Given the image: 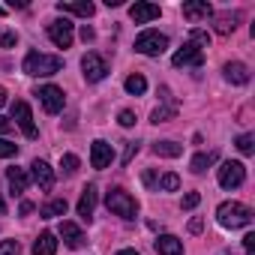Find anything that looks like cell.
<instances>
[{
    "label": "cell",
    "instance_id": "obj_2",
    "mask_svg": "<svg viewBox=\"0 0 255 255\" xmlns=\"http://www.w3.org/2000/svg\"><path fill=\"white\" fill-rule=\"evenodd\" d=\"M216 219H219L222 228H243V225L252 222V210L240 201H225V204H219Z\"/></svg>",
    "mask_w": 255,
    "mask_h": 255
},
{
    "label": "cell",
    "instance_id": "obj_34",
    "mask_svg": "<svg viewBox=\"0 0 255 255\" xmlns=\"http://www.w3.org/2000/svg\"><path fill=\"white\" fill-rule=\"evenodd\" d=\"M198 201H201V195H198V192H186L180 207H183V210H192V207H198Z\"/></svg>",
    "mask_w": 255,
    "mask_h": 255
},
{
    "label": "cell",
    "instance_id": "obj_28",
    "mask_svg": "<svg viewBox=\"0 0 255 255\" xmlns=\"http://www.w3.org/2000/svg\"><path fill=\"white\" fill-rule=\"evenodd\" d=\"M60 171H63L66 177H72V174L78 171V156H75V153H63V156H60Z\"/></svg>",
    "mask_w": 255,
    "mask_h": 255
},
{
    "label": "cell",
    "instance_id": "obj_23",
    "mask_svg": "<svg viewBox=\"0 0 255 255\" xmlns=\"http://www.w3.org/2000/svg\"><path fill=\"white\" fill-rule=\"evenodd\" d=\"M153 153L156 156H165V159H177L183 153V144H177V141H156L153 144Z\"/></svg>",
    "mask_w": 255,
    "mask_h": 255
},
{
    "label": "cell",
    "instance_id": "obj_22",
    "mask_svg": "<svg viewBox=\"0 0 255 255\" xmlns=\"http://www.w3.org/2000/svg\"><path fill=\"white\" fill-rule=\"evenodd\" d=\"M57 9L60 12H72V15H84V18H90L96 12V6L90 3V0H81V3H57Z\"/></svg>",
    "mask_w": 255,
    "mask_h": 255
},
{
    "label": "cell",
    "instance_id": "obj_39",
    "mask_svg": "<svg viewBox=\"0 0 255 255\" xmlns=\"http://www.w3.org/2000/svg\"><path fill=\"white\" fill-rule=\"evenodd\" d=\"M93 36H96V33H93V27H81V39H84V42H90Z\"/></svg>",
    "mask_w": 255,
    "mask_h": 255
},
{
    "label": "cell",
    "instance_id": "obj_15",
    "mask_svg": "<svg viewBox=\"0 0 255 255\" xmlns=\"http://www.w3.org/2000/svg\"><path fill=\"white\" fill-rule=\"evenodd\" d=\"M96 186L93 183H87L84 189H81V198H78V216L84 219V222H90L93 219V210H96Z\"/></svg>",
    "mask_w": 255,
    "mask_h": 255
},
{
    "label": "cell",
    "instance_id": "obj_4",
    "mask_svg": "<svg viewBox=\"0 0 255 255\" xmlns=\"http://www.w3.org/2000/svg\"><path fill=\"white\" fill-rule=\"evenodd\" d=\"M168 48V36L159 33V30H144L135 36V51L138 54H147V57H159L162 51Z\"/></svg>",
    "mask_w": 255,
    "mask_h": 255
},
{
    "label": "cell",
    "instance_id": "obj_13",
    "mask_svg": "<svg viewBox=\"0 0 255 255\" xmlns=\"http://www.w3.org/2000/svg\"><path fill=\"white\" fill-rule=\"evenodd\" d=\"M213 15V6L207 3V0H189V3H183V18L186 21H207Z\"/></svg>",
    "mask_w": 255,
    "mask_h": 255
},
{
    "label": "cell",
    "instance_id": "obj_27",
    "mask_svg": "<svg viewBox=\"0 0 255 255\" xmlns=\"http://www.w3.org/2000/svg\"><path fill=\"white\" fill-rule=\"evenodd\" d=\"M174 114H177V105H174V102H168L165 108H156V111L150 114V120H153V123H165V120H171Z\"/></svg>",
    "mask_w": 255,
    "mask_h": 255
},
{
    "label": "cell",
    "instance_id": "obj_14",
    "mask_svg": "<svg viewBox=\"0 0 255 255\" xmlns=\"http://www.w3.org/2000/svg\"><path fill=\"white\" fill-rule=\"evenodd\" d=\"M33 180H36V186L42 189V192H51L54 189V171H51V165L48 162H42V159H33Z\"/></svg>",
    "mask_w": 255,
    "mask_h": 255
},
{
    "label": "cell",
    "instance_id": "obj_24",
    "mask_svg": "<svg viewBox=\"0 0 255 255\" xmlns=\"http://www.w3.org/2000/svg\"><path fill=\"white\" fill-rule=\"evenodd\" d=\"M66 207H69V204H66V198H51L48 204H42V210H39V213H42V219H54V216H63V213H66Z\"/></svg>",
    "mask_w": 255,
    "mask_h": 255
},
{
    "label": "cell",
    "instance_id": "obj_43",
    "mask_svg": "<svg viewBox=\"0 0 255 255\" xmlns=\"http://www.w3.org/2000/svg\"><path fill=\"white\" fill-rule=\"evenodd\" d=\"M3 102H6V90H3V87H0V105H3Z\"/></svg>",
    "mask_w": 255,
    "mask_h": 255
},
{
    "label": "cell",
    "instance_id": "obj_31",
    "mask_svg": "<svg viewBox=\"0 0 255 255\" xmlns=\"http://www.w3.org/2000/svg\"><path fill=\"white\" fill-rule=\"evenodd\" d=\"M15 153H18V144L0 138V159H9V156H15Z\"/></svg>",
    "mask_w": 255,
    "mask_h": 255
},
{
    "label": "cell",
    "instance_id": "obj_41",
    "mask_svg": "<svg viewBox=\"0 0 255 255\" xmlns=\"http://www.w3.org/2000/svg\"><path fill=\"white\" fill-rule=\"evenodd\" d=\"M9 129H12V123L6 117H0V132H9Z\"/></svg>",
    "mask_w": 255,
    "mask_h": 255
},
{
    "label": "cell",
    "instance_id": "obj_32",
    "mask_svg": "<svg viewBox=\"0 0 255 255\" xmlns=\"http://www.w3.org/2000/svg\"><path fill=\"white\" fill-rule=\"evenodd\" d=\"M18 252H21L18 240H3L0 243V255H18Z\"/></svg>",
    "mask_w": 255,
    "mask_h": 255
},
{
    "label": "cell",
    "instance_id": "obj_8",
    "mask_svg": "<svg viewBox=\"0 0 255 255\" xmlns=\"http://www.w3.org/2000/svg\"><path fill=\"white\" fill-rule=\"evenodd\" d=\"M39 102H42V108L48 111V114H60L63 111V105H66V99H63V90L57 87V84H45V87H39Z\"/></svg>",
    "mask_w": 255,
    "mask_h": 255
},
{
    "label": "cell",
    "instance_id": "obj_35",
    "mask_svg": "<svg viewBox=\"0 0 255 255\" xmlns=\"http://www.w3.org/2000/svg\"><path fill=\"white\" fill-rule=\"evenodd\" d=\"M135 153H138V144H135V141H126V153H123V165H129Z\"/></svg>",
    "mask_w": 255,
    "mask_h": 255
},
{
    "label": "cell",
    "instance_id": "obj_25",
    "mask_svg": "<svg viewBox=\"0 0 255 255\" xmlns=\"http://www.w3.org/2000/svg\"><path fill=\"white\" fill-rule=\"evenodd\" d=\"M234 27H237V15L231 12H222L219 18H216V33H222V36H228V33H234Z\"/></svg>",
    "mask_w": 255,
    "mask_h": 255
},
{
    "label": "cell",
    "instance_id": "obj_6",
    "mask_svg": "<svg viewBox=\"0 0 255 255\" xmlns=\"http://www.w3.org/2000/svg\"><path fill=\"white\" fill-rule=\"evenodd\" d=\"M246 180V165L243 162H222L219 165V186L222 189H237Z\"/></svg>",
    "mask_w": 255,
    "mask_h": 255
},
{
    "label": "cell",
    "instance_id": "obj_38",
    "mask_svg": "<svg viewBox=\"0 0 255 255\" xmlns=\"http://www.w3.org/2000/svg\"><path fill=\"white\" fill-rule=\"evenodd\" d=\"M243 249H246V252H255V234H246V237H243Z\"/></svg>",
    "mask_w": 255,
    "mask_h": 255
},
{
    "label": "cell",
    "instance_id": "obj_5",
    "mask_svg": "<svg viewBox=\"0 0 255 255\" xmlns=\"http://www.w3.org/2000/svg\"><path fill=\"white\" fill-rule=\"evenodd\" d=\"M48 39L57 45V48H69L72 39H75V24L69 18H54L48 24Z\"/></svg>",
    "mask_w": 255,
    "mask_h": 255
},
{
    "label": "cell",
    "instance_id": "obj_21",
    "mask_svg": "<svg viewBox=\"0 0 255 255\" xmlns=\"http://www.w3.org/2000/svg\"><path fill=\"white\" fill-rule=\"evenodd\" d=\"M216 159H219V153H216V150H207V153H195V156H192V162H189V168H192L195 174H204V171H207V168H210Z\"/></svg>",
    "mask_w": 255,
    "mask_h": 255
},
{
    "label": "cell",
    "instance_id": "obj_29",
    "mask_svg": "<svg viewBox=\"0 0 255 255\" xmlns=\"http://www.w3.org/2000/svg\"><path fill=\"white\" fill-rule=\"evenodd\" d=\"M234 144H237V150H240L243 156H249V153L255 150V135H249V132H246V135H240Z\"/></svg>",
    "mask_w": 255,
    "mask_h": 255
},
{
    "label": "cell",
    "instance_id": "obj_18",
    "mask_svg": "<svg viewBox=\"0 0 255 255\" xmlns=\"http://www.w3.org/2000/svg\"><path fill=\"white\" fill-rule=\"evenodd\" d=\"M222 72H225V78H228L231 84H249V66H246V63H237V60H234V63H225Z\"/></svg>",
    "mask_w": 255,
    "mask_h": 255
},
{
    "label": "cell",
    "instance_id": "obj_40",
    "mask_svg": "<svg viewBox=\"0 0 255 255\" xmlns=\"http://www.w3.org/2000/svg\"><path fill=\"white\" fill-rule=\"evenodd\" d=\"M30 210H33V204H30V201H21V207H18V213H21V216H27Z\"/></svg>",
    "mask_w": 255,
    "mask_h": 255
},
{
    "label": "cell",
    "instance_id": "obj_11",
    "mask_svg": "<svg viewBox=\"0 0 255 255\" xmlns=\"http://www.w3.org/2000/svg\"><path fill=\"white\" fill-rule=\"evenodd\" d=\"M111 162H114L111 144H108V141H93V144H90V165H93L96 171H102V168H108Z\"/></svg>",
    "mask_w": 255,
    "mask_h": 255
},
{
    "label": "cell",
    "instance_id": "obj_19",
    "mask_svg": "<svg viewBox=\"0 0 255 255\" xmlns=\"http://www.w3.org/2000/svg\"><path fill=\"white\" fill-rule=\"evenodd\" d=\"M6 180H9V186H12V195H21L24 189H27V183H30V177H27V171L24 168H6Z\"/></svg>",
    "mask_w": 255,
    "mask_h": 255
},
{
    "label": "cell",
    "instance_id": "obj_30",
    "mask_svg": "<svg viewBox=\"0 0 255 255\" xmlns=\"http://www.w3.org/2000/svg\"><path fill=\"white\" fill-rule=\"evenodd\" d=\"M159 189H165V192L180 189V177H177V174H162V177H159Z\"/></svg>",
    "mask_w": 255,
    "mask_h": 255
},
{
    "label": "cell",
    "instance_id": "obj_42",
    "mask_svg": "<svg viewBox=\"0 0 255 255\" xmlns=\"http://www.w3.org/2000/svg\"><path fill=\"white\" fill-rule=\"evenodd\" d=\"M117 255H138V252H135V249H120Z\"/></svg>",
    "mask_w": 255,
    "mask_h": 255
},
{
    "label": "cell",
    "instance_id": "obj_45",
    "mask_svg": "<svg viewBox=\"0 0 255 255\" xmlns=\"http://www.w3.org/2000/svg\"><path fill=\"white\" fill-rule=\"evenodd\" d=\"M0 15H6V9H3V6H0Z\"/></svg>",
    "mask_w": 255,
    "mask_h": 255
},
{
    "label": "cell",
    "instance_id": "obj_26",
    "mask_svg": "<svg viewBox=\"0 0 255 255\" xmlns=\"http://www.w3.org/2000/svg\"><path fill=\"white\" fill-rule=\"evenodd\" d=\"M126 90H129L132 96H141L144 90H147V81H144V75H129V78H126Z\"/></svg>",
    "mask_w": 255,
    "mask_h": 255
},
{
    "label": "cell",
    "instance_id": "obj_12",
    "mask_svg": "<svg viewBox=\"0 0 255 255\" xmlns=\"http://www.w3.org/2000/svg\"><path fill=\"white\" fill-rule=\"evenodd\" d=\"M159 15H162V9H159L156 3H144V0H138V3H132V6H129V18H132L135 24L156 21Z\"/></svg>",
    "mask_w": 255,
    "mask_h": 255
},
{
    "label": "cell",
    "instance_id": "obj_7",
    "mask_svg": "<svg viewBox=\"0 0 255 255\" xmlns=\"http://www.w3.org/2000/svg\"><path fill=\"white\" fill-rule=\"evenodd\" d=\"M12 120H15V123L21 126V132H24L27 138H36V135H39L36 123H33V114H30V105H27L24 99L12 102Z\"/></svg>",
    "mask_w": 255,
    "mask_h": 255
},
{
    "label": "cell",
    "instance_id": "obj_17",
    "mask_svg": "<svg viewBox=\"0 0 255 255\" xmlns=\"http://www.w3.org/2000/svg\"><path fill=\"white\" fill-rule=\"evenodd\" d=\"M156 252L159 255H183V243L174 237V234H162V237H156Z\"/></svg>",
    "mask_w": 255,
    "mask_h": 255
},
{
    "label": "cell",
    "instance_id": "obj_16",
    "mask_svg": "<svg viewBox=\"0 0 255 255\" xmlns=\"http://www.w3.org/2000/svg\"><path fill=\"white\" fill-rule=\"evenodd\" d=\"M60 237H63V243H66L69 249H81V246L87 243V237L81 234V228H78L75 222H63V225H60Z\"/></svg>",
    "mask_w": 255,
    "mask_h": 255
},
{
    "label": "cell",
    "instance_id": "obj_44",
    "mask_svg": "<svg viewBox=\"0 0 255 255\" xmlns=\"http://www.w3.org/2000/svg\"><path fill=\"white\" fill-rule=\"evenodd\" d=\"M0 213H3V198H0Z\"/></svg>",
    "mask_w": 255,
    "mask_h": 255
},
{
    "label": "cell",
    "instance_id": "obj_1",
    "mask_svg": "<svg viewBox=\"0 0 255 255\" xmlns=\"http://www.w3.org/2000/svg\"><path fill=\"white\" fill-rule=\"evenodd\" d=\"M60 66H63L60 57H54V54H39V51H30V54L24 57V63H21V69H24L27 75H33V78L54 75V72H60Z\"/></svg>",
    "mask_w": 255,
    "mask_h": 255
},
{
    "label": "cell",
    "instance_id": "obj_3",
    "mask_svg": "<svg viewBox=\"0 0 255 255\" xmlns=\"http://www.w3.org/2000/svg\"><path fill=\"white\" fill-rule=\"evenodd\" d=\"M105 207H108L114 216H123V219H135V213H138L135 198H132L129 192H123V189H111V192L105 195Z\"/></svg>",
    "mask_w": 255,
    "mask_h": 255
},
{
    "label": "cell",
    "instance_id": "obj_36",
    "mask_svg": "<svg viewBox=\"0 0 255 255\" xmlns=\"http://www.w3.org/2000/svg\"><path fill=\"white\" fill-rule=\"evenodd\" d=\"M0 45H3V48H12V45H15V33H3V36H0Z\"/></svg>",
    "mask_w": 255,
    "mask_h": 255
},
{
    "label": "cell",
    "instance_id": "obj_20",
    "mask_svg": "<svg viewBox=\"0 0 255 255\" xmlns=\"http://www.w3.org/2000/svg\"><path fill=\"white\" fill-rule=\"evenodd\" d=\"M54 252H57V237L51 231H42L33 240V255H54Z\"/></svg>",
    "mask_w": 255,
    "mask_h": 255
},
{
    "label": "cell",
    "instance_id": "obj_9",
    "mask_svg": "<svg viewBox=\"0 0 255 255\" xmlns=\"http://www.w3.org/2000/svg\"><path fill=\"white\" fill-rule=\"evenodd\" d=\"M171 63H174V66H192V69H198V66L204 63V51H201L195 42H183V48L171 57Z\"/></svg>",
    "mask_w": 255,
    "mask_h": 255
},
{
    "label": "cell",
    "instance_id": "obj_33",
    "mask_svg": "<svg viewBox=\"0 0 255 255\" xmlns=\"http://www.w3.org/2000/svg\"><path fill=\"white\" fill-rule=\"evenodd\" d=\"M117 123H120V126H126V129H129V126H135V111H129V108L120 111V114H117Z\"/></svg>",
    "mask_w": 255,
    "mask_h": 255
},
{
    "label": "cell",
    "instance_id": "obj_10",
    "mask_svg": "<svg viewBox=\"0 0 255 255\" xmlns=\"http://www.w3.org/2000/svg\"><path fill=\"white\" fill-rule=\"evenodd\" d=\"M81 69H84V78L90 81V84H96V81H102L105 75H108V66H105V60L99 57V54H84L81 57Z\"/></svg>",
    "mask_w": 255,
    "mask_h": 255
},
{
    "label": "cell",
    "instance_id": "obj_37",
    "mask_svg": "<svg viewBox=\"0 0 255 255\" xmlns=\"http://www.w3.org/2000/svg\"><path fill=\"white\" fill-rule=\"evenodd\" d=\"M201 228H204V222H201L198 216H192V219H189V231H192V234H198Z\"/></svg>",
    "mask_w": 255,
    "mask_h": 255
}]
</instances>
